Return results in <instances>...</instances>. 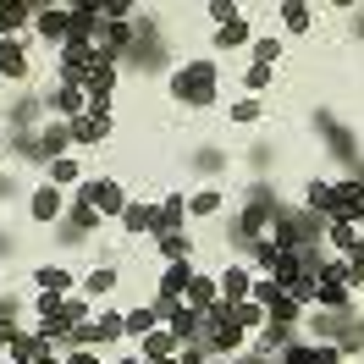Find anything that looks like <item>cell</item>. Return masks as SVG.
Returning <instances> with one entry per match:
<instances>
[{
  "mask_svg": "<svg viewBox=\"0 0 364 364\" xmlns=\"http://www.w3.org/2000/svg\"><path fill=\"white\" fill-rule=\"evenodd\" d=\"M215 77H221L215 61L199 55V61H182V67L171 72V83H166V89H171V100L188 105V111H210V105H215Z\"/></svg>",
  "mask_w": 364,
  "mask_h": 364,
  "instance_id": "cell-1",
  "label": "cell"
},
{
  "mask_svg": "<svg viewBox=\"0 0 364 364\" xmlns=\"http://www.w3.org/2000/svg\"><path fill=\"white\" fill-rule=\"evenodd\" d=\"M77 199H83L94 215H122V210H127V193H122V182H116V177H89Z\"/></svg>",
  "mask_w": 364,
  "mask_h": 364,
  "instance_id": "cell-2",
  "label": "cell"
},
{
  "mask_svg": "<svg viewBox=\"0 0 364 364\" xmlns=\"http://www.w3.org/2000/svg\"><path fill=\"white\" fill-rule=\"evenodd\" d=\"M33 33L45 45H67L72 39V6H33Z\"/></svg>",
  "mask_w": 364,
  "mask_h": 364,
  "instance_id": "cell-3",
  "label": "cell"
},
{
  "mask_svg": "<svg viewBox=\"0 0 364 364\" xmlns=\"http://www.w3.org/2000/svg\"><path fill=\"white\" fill-rule=\"evenodd\" d=\"M127 337V315H116V309H100V315L77 331V348H105V342Z\"/></svg>",
  "mask_w": 364,
  "mask_h": 364,
  "instance_id": "cell-4",
  "label": "cell"
},
{
  "mask_svg": "<svg viewBox=\"0 0 364 364\" xmlns=\"http://www.w3.org/2000/svg\"><path fill=\"white\" fill-rule=\"evenodd\" d=\"M188 282H193V259H177V265H166V271L155 276V304H182Z\"/></svg>",
  "mask_w": 364,
  "mask_h": 364,
  "instance_id": "cell-5",
  "label": "cell"
},
{
  "mask_svg": "<svg viewBox=\"0 0 364 364\" xmlns=\"http://www.w3.org/2000/svg\"><path fill=\"white\" fill-rule=\"evenodd\" d=\"M50 111L61 116V122L89 116V94H83V83H61V77H55V89H50Z\"/></svg>",
  "mask_w": 364,
  "mask_h": 364,
  "instance_id": "cell-6",
  "label": "cell"
},
{
  "mask_svg": "<svg viewBox=\"0 0 364 364\" xmlns=\"http://www.w3.org/2000/svg\"><path fill=\"white\" fill-rule=\"evenodd\" d=\"M116 221L133 232V237H155V232H160V210L149 205V199H127V210H122Z\"/></svg>",
  "mask_w": 364,
  "mask_h": 364,
  "instance_id": "cell-7",
  "label": "cell"
},
{
  "mask_svg": "<svg viewBox=\"0 0 364 364\" xmlns=\"http://www.w3.org/2000/svg\"><path fill=\"white\" fill-rule=\"evenodd\" d=\"M67 127H72V149H94V144L111 138V116L89 111V116H77V122H67Z\"/></svg>",
  "mask_w": 364,
  "mask_h": 364,
  "instance_id": "cell-8",
  "label": "cell"
},
{
  "mask_svg": "<svg viewBox=\"0 0 364 364\" xmlns=\"http://www.w3.org/2000/svg\"><path fill=\"white\" fill-rule=\"evenodd\" d=\"M182 304H188V309H199V315H205V309H215V304H221V282H215V276H205V271H193V282H188Z\"/></svg>",
  "mask_w": 364,
  "mask_h": 364,
  "instance_id": "cell-9",
  "label": "cell"
},
{
  "mask_svg": "<svg viewBox=\"0 0 364 364\" xmlns=\"http://www.w3.org/2000/svg\"><path fill=\"white\" fill-rule=\"evenodd\" d=\"M155 249H160L166 265H177V259H193V237L182 227H171V232H155Z\"/></svg>",
  "mask_w": 364,
  "mask_h": 364,
  "instance_id": "cell-10",
  "label": "cell"
},
{
  "mask_svg": "<svg viewBox=\"0 0 364 364\" xmlns=\"http://www.w3.org/2000/svg\"><path fill=\"white\" fill-rule=\"evenodd\" d=\"M0 77H11V83H23V77H28V50H23V39H0Z\"/></svg>",
  "mask_w": 364,
  "mask_h": 364,
  "instance_id": "cell-11",
  "label": "cell"
},
{
  "mask_svg": "<svg viewBox=\"0 0 364 364\" xmlns=\"http://www.w3.org/2000/svg\"><path fill=\"white\" fill-rule=\"evenodd\" d=\"M215 282H221V298H227V304H243V298H249V265H221V276H215Z\"/></svg>",
  "mask_w": 364,
  "mask_h": 364,
  "instance_id": "cell-12",
  "label": "cell"
},
{
  "mask_svg": "<svg viewBox=\"0 0 364 364\" xmlns=\"http://www.w3.org/2000/svg\"><path fill=\"white\" fill-rule=\"evenodd\" d=\"M23 23H33V6L28 0H0V39H17Z\"/></svg>",
  "mask_w": 364,
  "mask_h": 364,
  "instance_id": "cell-13",
  "label": "cell"
},
{
  "mask_svg": "<svg viewBox=\"0 0 364 364\" xmlns=\"http://www.w3.org/2000/svg\"><path fill=\"white\" fill-rule=\"evenodd\" d=\"M28 215H33V221H55V215H61V188H55V182L33 188V205H28Z\"/></svg>",
  "mask_w": 364,
  "mask_h": 364,
  "instance_id": "cell-14",
  "label": "cell"
},
{
  "mask_svg": "<svg viewBox=\"0 0 364 364\" xmlns=\"http://www.w3.org/2000/svg\"><path fill=\"white\" fill-rule=\"evenodd\" d=\"M331 249L337 254H359L364 249V227L359 221H331Z\"/></svg>",
  "mask_w": 364,
  "mask_h": 364,
  "instance_id": "cell-15",
  "label": "cell"
},
{
  "mask_svg": "<svg viewBox=\"0 0 364 364\" xmlns=\"http://www.w3.org/2000/svg\"><path fill=\"white\" fill-rule=\"evenodd\" d=\"M138 342H144V359H177V348H182V342L171 337L166 326H155L149 337H138Z\"/></svg>",
  "mask_w": 364,
  "mask_h": 364,
  "instance_id": "cell-16",
  "label": "cell"
},
{
  "mask_svg": "<svg viewBox=\"0 0 364 364\" xmlns=\"http://www.w3.org/2000/svg\"><path fill=\"white\" fill-rule=\"evenodd\" d=\"M33 282H39V293H72V271L67 265H39V271H33Z\"/></svg>",
  "mask_w": 364,
  "mask_h": 364,
  "instance_id": "cell-17",
  "label": "cell"
},
{
  "mask_svg": "<svg viewBox=\"0 0 364 364\" xmlns=\"http://www.w3.org/2000/svg\"><path fill=\"white\" fill-rule=\"evenodd\" d=\"M304 210L309 215H331V182H320V177L304 182Z\"/></svg>",
  "mask_w": 364,
  "mask_h": 364,
  "instance_id": "cell-18",
  "label": "cell"
},
{
  "mask_svg": "<svg viewBox=\"0 0 364 364\" xmlns=\"http://www.w3.org/2000/svg\"><path fill=\"white\" fill-rule=\"evenodd\" d=\"M237 45H254V28L237 17V23H221L215 28V50H237Z\"/></svg>",
  "mask_w": 364,
  "mask_h": 364,
  "instance_id": "cell-19",
  "label": "cell"
},
{
  "mask_svg": "<svg viewBox=\"0 0 364 364\" xmlns=\"http://www.w3.org/2000/svg\"><path fill=\"white\" fill-rule=\"evenodd\" d=\"M160 326V315H155V304H138V309H127V337H149V331H155Z\"/></svg>",
  "mask_w": 364,
  "mask_h": 364,
  "instance_id": "cell-20",
  "label": "cell"
},
{
  "mask_svg": "<svg viewBox=\"0 0 364 364\" xmlns=\"http://www.w3.org/2000/svg\"><path fill=\"white\" fill-rule=\"evenodd\" d=\"M155 210H160V232H171V227H182V221H188V199H182V193H166Z\"/></svg>",
  "mask_w": 364,
  "mask_h": 364,
  "instance_id": "cell-21",
  "label": "cell"
},
{
  "mask_svg": "<svg viewBox=\"0 0 364 364\" xmlns=\"http://www.w3.org/2000/svg\"><path fill=\"white\" fill-rule=\"evenodd\" d=\"M83 293H89V298H105V293H116V265H94V271L83 276Z\"/></svg>",
  "mask_w": 364,
  "mask_h": 364,
  "instance_id": "cell-22",
  "label": "cell"
},
{
  "mask_svg": "<svg viewBox=\"0 0 364 364\" xmlns=\"http://www.w3.org/2000/svg\"><path fill=\"white\" fill-rule=\"evenodd\" d=\"M282 23H287V33H309L315 28V6H304V0L282 6Z\"/></svg>",
  "mask_w": 364,
  "mask_h": 364,
  "instance_id": "cell-23",
  "label": "cell"
},
{
  "mask_svg": "<svg viewBox=\"0 0 364 364\" xmlns=\"http://www.w3.org/2000/svg\"><path fill=\"white\" fill-rule=\"evenodd\" d=\"M221 210V188H193L188 193V215H215Z\"/></svg>",
  "mask_w": 364,
  "mask_h": 364,
  "instance_id": "cell-24",
  "label": "cell"
},
{
  "mask_svg": "<svg viewBox=\"0 0 364 364\" xmlns=\"http://www.w3.org/2000/svg\"><path fill=\"white\" fill-rule=\"evenodd\" d=\"M232 122H237V127H249V122H259V116H265V100H254V94H243V100H237V105H232Z\"/></svg>",
  "mask_w": 364,
  "mask_h": 364,
  "instance_id": "cell-25",
  "label": "cell"
},
{
  "mask_svg": "<svg viewBox=\"0 0 364 364\" xmlns=\"http://www.w3.org/2000/svg\"><path fill=\"white\" fill-rule=\"evenodd\" d=\"M50 182H55V188H67V182H83V166H77L72 155L50 160Z\"/></svg>",
  "mask_w": 364,
  "mask_h": 364,
  "instance_id": "cell-26",
  "label": "cell"
},
{
  "mask_svg": "<svg viewBox=\"0 0 364 364\" xmlns=\"http://www.w3.org/2000/svg\"><path fill=\"white\" fill-rule=\"evenodd\" d=\"M254 61H259V67H276V61H282V39H271V33H265V39H254Z\"/></svg>",
  "mask_w": 364,
  "mask_h": 364,
  "instance_id": "cell-27",
  "label": "cell"
},
{
  "mask_svg": "<svg viewBox=\"0 0 364 364\" xmlns=\"http://www.w3.org/2000/svg\"><path fill=\"white\" fill-rule=\"evenodd\" d=\"M271 77H276V67H259V61H254V67L243 72V89H249L254 100H259V89H271Z\"/></svg>",
  "mask_w": 364,
  "mask_h": 364,
  "instance_id": "cell-28",
  "label": "cell"
},
{
  "mask_svg": "<svg viewBox=\"0 0 364 364\" xmlns=\"http://www.w3.org/2000/svg\"><path fill=\"white\" fill-rule=\"evenodd\" d=\"M342 265H348V287L359 293V287H364V249H359V254H348Z\"/></svg>",
  "mask_w": 364,
  "mask_h": 364,
  "instance_id": "cell-29",
  "label": "cell"
},
{
  "mask_svg": "<svg viewBox=\"0 0 364 364\" xmlns=\"http://www.w3.org/2000/svg\"><path fill=\"white\" fill-rule=\"evenodd\" d=\"M67 364H105V359H100V348H72Z\"/></svg>",
  "mask_w": 364,
  "mask_h": 364,
  "instance_id": "cell-30",
  "label": "cell"
},
{
  "mask_svg": "<svg viewBox=\"0 0 364 364\" xmlns=\"http://www.w3.org/2000/svg\"><path fill=\"white\" fill-rule=\"evenodd\" d=\"M353 28H359V33H364V6H359V17H353Z\"/></svg>",
  "mask_w": 364,
  "mask_h": 364,
  "instance_id": "cell-31",
  "label": "cell"
},
{
  "mask_svg": "<svg viewBox=\"0 0 364 364\" xmlns=\"http://www.w3.org/2000/svg\"><path fill=\"white\" fill-rule=\"evenodd\" d=\"M39 364H67V359H50V353H45V359H39Z\"/></svg>",
  "mask_w": 364,
  "mask_h": 364,
  "instance_id": "cell-32",
  "label": "cell"
}]
</instances>
